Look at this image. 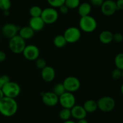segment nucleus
<instances>
[{"mask_svg":"<svg viewBox=\"0 0 123 123\" xmlns=\"http://www.w3.org/2000/svg\"><path fill=\"white\" fill-rule=\"evenodd\" d=\"M26 46L25 40L21 38L19 35H17L9 39L8 47L10 50L13 54H22Z\"/></svg>","mask_w":123,"mask_h":123,"instance_id":"nucleus-4","label":"nucleus"},{"mask_svg":"<svg viewBox=\"0 0 123 123\" xmlns=\"http://www.w3.org/2000/svg\"><path fill=\"white\" fill-rule=\"evenodd\" d=\"M83 107L86 111L87 114L88 113L94 112L98 109L97 102L92 99L87 100L86 101H85L83 105Z\"/></svg>","mask_w":123,"mask_h":123,"instance_id":"nucleus-20","label":"nucleus"},{"mask_svg":"<svg viewBox=\"0 0 123 123\" xmlns=\"http://www.w3.org/2000/svg\"><path fill=\"white\" fill-rule=\"evenodd\" d=\"M36 66L38 68L42 70L47 66L46 61L43 58H38L37 60H36Z\"/></svg>","mask_w":123,"mask_h":123,"instance_id":"nucleus-30","label":"nucleus"},{"mask_svg":"<svg viewBox=\"0 0 123 123\" xmlns=\"http://www.w3.org/2000/svg\"><path fill=\"white\" fill-rule=\"evenodd\" d=\"M76 97L73 93L67 92L59 97V102L62 108L71 109L76 105Z\"/></svg>","mask_w":123,"mask_h":123,"instance_id":"nucleus-9","label":"nucleus"},{"mask_svg":"<svg viewBox=\"0 0 123 123\" xmlns=\"http://www.w3.org/2000/svg\"><path fill=\"white\" fill-rule=\"evenodd\" d=\"M42 100L46 106L54 107L59 102V97L56 96L53 91H47L43 92L42 94Z\"/></svg>","mask_w":123,"mask_h":123,"instance_id":"nucleus-11","label":"nucleus"},{"mask_svg":"<svg viewBox=\"0 0 123 123\" xmlns=\"http://www.w3.org/2000/svg\"><path fill=\"white\" fill-rule=\"evenodd\" d=\"M4 97V94H3V92H2V90H1V89H0V100H1Z\"/></svg>","mask_w":123,"mask_h":123,"instance_id":"nucleus-38","label":"nucleus"},{"mask_svg":"<svg viewBox=\"0 0 123 123\" xmlns=\"http://www.w3.org/2000/svg\"><path fill=\"white\" fill-rule=\"evenodd\" d=\"M70 110L72 117L76 119V120H82V119H85L86 117L87 112L85 110L83 106L75 105Z\"/></svg>","mask_w":123,"mask_h":123,"instance_id":"nucleus-15","label":"nucleus"},{"mask_svg":"<svg viewBox=\"0 0 123 123\" xmlns=\"http://www.w3.org/2000/svg\"><path fill=\"white\" fill-rule=\"evenodd\" d=\"M6 58V54L4 52L0 50V62H3Z\"/></svg>","mask_w":123,"mask_h":123,"instance_id":"nucleus-35","label":"nucleus"},{"mask_svg":"<svg viewBox=\"0 0 123 123\" xmlns=\"http://www.w3.org/2000/svg\"><path fill=\"white\" fill-rule=\"evenodd\" d=\"M20 27L12 23L6 24L2 28V33L4 37L7 38H13L14 36L18 35Z\"/></svg>","mask_w":123,"mask_h":123,"instance_id":"nucleus-13","label":"nucleus"},{"mask_svg":"<svg viewBox=\"0 0 123 123\" xmlns=\"http://www.w3.org/2000/svg\"><path fill=\"white\" fill-rule=\"evenodd\" d=\"M63 123H76L74 122V121H72V120H67V121H64Z\"/></svg>","mask_w":123,"mask_h":123,"instance_id":"nucleus-39","label":"nucleus"},{"mask_svg":"<svg viewBox=\"0 0 123 123\" xmlns=\"http://www.w3.org/2000/svg\"><path fill=\"white\" fill-rule=\"evenodd\" d=\"M76 123H88L87 120L86 119H82V120H78V121Z\"/></svg>","mask_w":123,"mask_h":123,"instance_id":"nucleus-36","label":"nucleus"},{"mask_svg":"<svg viewBox=\"0 0 123 123\" xmlns=\"http://www.w3.org/2000/svg\"><path fill=\"white\" fill-rule=\"evenodd\" d=\"M81 35L80 29L75 26H70L65 30L63 36L67 43H74L80 40Z\"/></svg>","mask_w":123,"mask_h":123,"instance_id":"nucleus-7","label":"nucleus"},{"mask_svg":"<svg viewBox=\"0 0 123 123\" xmlns=\"http://www.w3.org/2000/svg\"><path fill=\"white\" fill-rule=\"evenodd\" d=\"M117 10H123V0H117L116 2Z\"/></svg>","mask_w":123,"mask_h":123,"instance_id":"nucleus-34","label":"nucleus"},{"mask_svg":"<svg viewBox=\"0 0 123 123\" xmlns=\"http://www.w3.org/2000/svg\"><path fill=\"white\" fill-rule=\"evenodd\" d=\"M4 14L5 16H8L9 15V11L8 10H6V11H4Z\"/></svg>","mask_w":123,"mask_h":123,"instance_id":"nucleus-40","label":"nucleus"},{"mask_svg":"<svg viewBox=\"0 0 123 123\" xmlns=\"http://www.w3.org/2000/svg\"><path fill=\"white\" fill-rule=\"evenodd\" d=\"M49 4L53 8H58L64 4L66 0H47Z\"/></svg>","mask_w":123,"mask_h":123,"instance_id":"nucleus-28","label":"nucleus"},{"mask_svg":"<svg viewBox=\"0 0 123 123\" xmlns=\"http://www.w3.org/2000/svg\"><path fill=\"white\" fill-rule=\"evenodd\" d=\"M34 31L29 26H25L20 28L18 32V35L25 40L31 39L34 36Z\"/></svg>","mask_w":123,"mask_h":123,"instance_id":"nucleus-17","label":"nucleus"},{"mask_svg":"<svg viewBox=\"0 0 123 123\" xmlns=\"http://www.w3.org/2000/svg\"><path fill=\"white\" fill-rule=\"evenodd\" d=\"M114 64L117 68L123 70V53H119L115 56Z\"/></svg>","mask_w":123,"mask_h":123,"instance_id":"nucleus-23","label":"nucleus"},{"mask_svg":"<svg viewBox=\"0 0 123 123\" xmlns=\"http://www.w3.org/2000/svg\"><path fill=\"white\" fill-rule=\"evenodd\" d=\"M79 25L80 31L86 33H91L96 30L97 22L94 17L88 15L80 18Z\"/></svg>","mask_w":123,"mask_h":123,"instance_id":"nucleus-2","label":"nucleus"},{"mask_svg":"<svg viewBox=\"0 0 123 123\" xmlns=\"http://www.w3.org/2000/svg\"><path fill=\"white\" fill-rule=\"evenodd\" d=\"M78 8V14L80 18L90 15L91 12V6L88 2H83L80 4Z\"/></svg>","mask_w":123,"mask_h":123,"instance_id":"nucleus-19","label":"nucleus"},{"mask_svg":"<svg viewBox=\"0 0 123 123\" xmlns=\"http://www.w3.org/2000/svg\"><path fill=\"white\" fill-rule=\"evenodd\" d=\"M67 92L73 93L76 92L80 88V82L78 78L70 76L65 78L62 82Z\"/></svg>","mask_w":123,"mask_h":123,"instance_id":"nucleus-8","label":"nucleus"},{"mask_svg":"<svg viewBox=\"0 0 123 123\" xmlns=\"http://www.w3.org/2000/svg\"><path fill=\"white\" fill-rule=\"evenodd\" d=\"M64 4L68 9H74L78 8L80 5V0H66Z\"/></svg>","mask_w":123,"mask_h":123,"instance_id":"nucleus-26","label":"nucleus"},{"mask_svg":"<svg viewBox=\"0 0 123 123\" xmlns=\"http://www.w3.org/2000/svg\"><path fill=\"white\" fill-rule=\"evenodd\" d=\"M22 54L25 58L27 60L36 61L39 58L40 50L37 46L28 44L25 46Z\"/></svg>","mask_w":123,"mask_h":123,"instance_id":"nucleus-10","label":"nucleus"},{"mask_svg":"<svg viewBox=\"0 0 123 123\" xmlns=\"http://www.w3.org/2000/svg\"><path fill=\"white\" fill-rule=\"evenodd\" d=\"M18 104L15 98L4 97L0 100V114L6 117H11L16 114Z\"/></svg>","mask_w":123,"mask_h":123,"instance_id":"nucleus-1","label":"nucleus"},{"mask_svg":"<svg viewBox=\"0 0 123 123\" xmlns=\"http://www.w3.org/2000/svg\"><path fill=\"white\" fill-rule=\"evenodd\" d=\"M113 41L116 43H121L123 41V35L120 32H117V33L114 34Z\"/></svg>","mask_w":123,"mask_h":123,"instance_id":"nucleus-31","label":"nucleus"},{"mask_svg":"<svg viewBox=\"0 0 123 123\" xmlns=\"http://www.w3.org/2000/svg\"><path fill=\"white\" fill-rule=\"evenodd\" d=\"M53 92L57 96L60 97L61 95L63 94L64 92H66V89L62 83H59V84H56L54 86V89H53Z\"/></svg>","mask_w":123,"mask_h":123,"instance_id":"nucleus-25","label":"nucleus"},{"mask_svg":"<svg viewBox=\"0 0 123 123\" xmlns=\"http://www.w3.org/2000/svg\"><path fill=\"white\" fill-rule=\"evenodd\" d=\"M97 107L103 112H109L115 107V101L110 96H103L97 101Z\"/></svg>","mask_w":123,"mask_h":123,"instance_id":"nucleus-5","label":"nucleus"},{"mask_svg":"<svg viewBox=\"0 0 123 123\" xmlns=\"http://www.w3.org/2000/svg\"><path fill=\"white\" fill-rule=\"evenodd\" d=\"M121 94L123 95V84L121 85Z\"/></svg>","mask_w":123,"mask_h":123,"instance_id":"nucleus-41","label":"nucleus"},{"mask_svg":"<svg viewBox=\"0 0 123 123\" xmlns=\"http://www.w3.org/2000/svg\"><path fill=\"white\" fill-rule=\"evenodd\" d=\"M59 8H60V12H61L62 14H67V13L68 12V10H69L68 7H67L65 4L61 6V7H59Z\"/></svg>","mask_w":123,"mask_h":123,"instance_id":"nucleus-33","label":"nucleus"},{"mask_svg":"<svg viewBox=\"0 0 123 123\" xmlns=\"http://www.w3.org/2000/svg\"><path fill=\"white\" fill-rule=\"evenodd\" d=\"M4 97L15 98L19 96L20 93V86L16 82L10 81L4 84L1 88Z\"/></svg>","mask_w":123,"mask_h":123,"instance_id":"nucleus-3","label":"nucleus"},{"mask_svg":"<svg viewBox=\"0 0 123 123\" xmlns=\"http://www.w3.org/2000/svg\"><path fill=\"white\" fill-rule=\"evenodd\" d=\"M12 6L10 0H0V9L1 10H9Z\"/></svg>","mask_w":123,"mask_h":123,"instance_id":"nucleus-27","label":"nucleus"},{"mask_svg":"<svg viewBox=\"0 0 123 123\" xmlns=\"http://www.w3.org/2000/svg\"><path fill=\"white\" fill-rule=\"evenodd\" d=\"M103 0H90L91 4L96 7H100L103 2Z\"/></svg>","mask_w":123,"mask_h":123,"instance_id":"nucleus-32","label":"nucleus"},{"mask_svg":"<svg viewBox=\"0 0 123 123\" xmlns=\"http://www.w3.org/2000/svg\"><path fill=\"white\" fill-rule=\"evenodd\" d=\"M54 46L57 48H62L67 44L63 35H57L53 40Z\"/></svg>","mask_w":123,"mask_h":123,"instance_id":"nucleus-21","label":"nucleus"},{"mask_svg":"<svg viewBox=\"0 0 123 123\" xmlns=\"http://www.w3.org/2000/svg\"><path fill=\"white\" fill-rule=\"evenodd\" d=\"M58 16V12L55 8L48 7L42 10L40 17L45 25H51L57 21Z\"/></svg>","mask_w":123,"mask_h":123,"instance_id":"nucleus-6","label":"nucleus"},{"mask_svg":"<svg viewBox=\"0 0 123 123\" xmlns=\"http://www.w3.org/2000/svg\"><path fill=\"white\" fill-rule=\"evenodd\" d=\"M121 78L123 79V70L122 71V76H121Z\"/></svg>","mask_w":123,"mask_h":123,"instance_id":"nucleus-42","label":"nucleus"},{"mask_svg":"<svg viewBox=\"0 0 123 123\" xmlns=\"http://www.w3.org/2000/svg\"><path fill=\"white\" fill-rule=\"evenodd\" d=\"M42 10H43L37 6H32L30 9V14L31 18H37V17H40L42 14Z\"/></svg>","mask_w":123,"mask_h":123,"instance_id":"nucleus-24","label":"nucleus"},{"mask_svg":"<svg viewBox=\"0 0 123 123\" xmlns=\"http://www.w3.org/2000/svg\"><path fill=\"white\" fill-rule=\"evenodd\" d=\"M111 76L114 80H118V79H121V76H122V70L117 68H115L112 72Z\"/></svg>","mask_w":123,"mask_h":123,"instance_id":"nucleus-29","label":"nucleus"},{"mask_svg":"<svg viewBox=\"0 0 123 123\" xmlns=\"http://www.w3.org/2000/svg\"><path fill=\"white\" fill-rule=\"evenodd\" d=\"M100 7L102 13L106 16L113 15L117 10L116 2L113 0H106L103 1Z\"/></svg>","mask_w":123,"mask_h":123,"instance_id":"nucleus-12","label":"nucleus"},{"mask_svg":"<svg viewBox=\"0 0 123 123\" xmlns=\"http://www.w3.org/2000/svg\"><path fill=\"white\" fill-rule=\"evenodd\" d=\"M4 85V84L3 81H2V78H1V77L0 76V89L2 88V87Z\"/></svg>","mask_w":123,"mask_h":123,"instance_id":"nucleus-37","label":"nucleus"},{"mask_svg":"<svg viewBox=\"0 0 123 123\" xmlns=\"http://www.w3.org/2000/svg\"><path fill=\"white\" fill-rule=\"evenodd\" d=\"M56 76L55 69L52 66H46L42 70L41 76L42 79L46 82H50L54 80Z\"/></svg>","mask_w":123,"mask_h":123,"instance_id":"nucleus-14","label":"nucleus"},{"mask_svg":"<svg viewBox=\"0 0 123 123\" xmlns=\"http://www.w3.org/2000/svg\"><path fill=\"white\" fill-rule=\"evenodd\" d=\"M45 24L42 20L41 17L37 18H31L29 21V26L33 30L34 32L40 31L44 28Z\"/></svg>","mask_w":123,"mask_h":123,"instance_id":"nucleus-16","label":"nucleus"},{"mask_svg":"<svg viewBox=\"0 0 123 123\" xmlns=\"http://www.w3.org/2000/svg\"><path fill=\"white\" fill-rule=\"evenodd\" d=\"M59 117L64 121L69 120L72 117L71 110L69 109H66V108H62L59 113Z\"/></svg>","mask_w":123,"mask_h":123,"instance_id":"nucleus-22","label":"nucleus"},{"mask_svg":"<svg viewBox=\"0 0 123 123\" xmlns=\"http://www.w3.org/2000/svg\"><path fill=\"white\" fill-rule=\"evenodd\" d=\"M113 36L114 34L108 30H104L100 33L98 38L102 44H108L113 42Z\"/></svg>","mask_w":123,"mask_h":123,"instance_id":"nucleus-18","label":"nucleus"}]
</instances>
